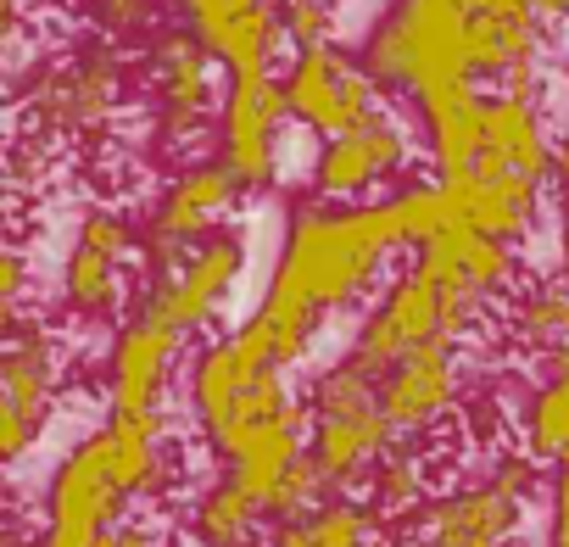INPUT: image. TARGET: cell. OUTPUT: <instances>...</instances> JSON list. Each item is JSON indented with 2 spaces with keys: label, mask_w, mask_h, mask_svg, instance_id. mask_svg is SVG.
<instances>
[{
  "label": "cell",
  "mask_w": 569,
  "mask_h": 547,
  "mask_svg": "<svg viewBox=\"0 0 569 547\" xmlns=\"http://www.w3.org/2000/svg\"><path fill=\"white\" fill-rule=\"evenodd\" d=\"M463 386H469L463 380V352L452 341H430V347H413L380 380V408H386V419H391V430L402 441H419L447 414H458Z\"/></svg>",
  "instance_id": "obj_7"
},
{
  "label": "cell",
  "mask_w": 569,
  "mask_h": 547,
  "mask_svg": "<svg viewBox=\"0 0 569 547\" xmlns=\"http://www.w3.org/2000/svg\"><path fill=\"white\" fill-rule=\"evenodd\" d=\"M291 123L284 84L273 73L262 79H229L218 107V162L234 173L240 190H268L279 179V135Z\"/></svg>",
  "instance_id": "obj_4"
},
{
  "label": "cell",
  "mask_w": 569,
  "mask_h": 547,
  "mask_svg": "<svg viewBox=\"0 0 569 547\" xmlns=\"http://www.w3.org/2000/svg\"><path fill=\"white\" fill-rule=\"evenodd\" d=\"M402 246H408V235L397 223L391 196L358 201V207L302 201V207H291V223H284V246H279L268 286L302 297L308 308H319L330 319L341 308H358L386 280V262Z\"/></svg>",
  "instance_id": "obj_1"
},
{
  "label": "cell",
  "mask_w": 569,
  "mask_h": 547,
  "mask_svg": "<svg viewBox=\"0 0 569 547\" xmlns=\"http://www.w3.org/2000/svg\"><path fill=\"white\" fill-rule=\"evenodd\" d=\"M18 341V302H0V352Z\"/></svg>",
  "instance_id": "obj_37"
},
{
  "label": "cell",
  "mask_w": 569,
  "mask_h": 547,
  "mask_svg": "<svg viewBox=\"0 0 569 547\" xmlns=\"http://www.w3.org/2000/svg\"><path fill=\"white\" fill-rule=\"evenodd\" d=\"M257 0H179V12H184V23H190V34L207 46V40H218L240 12H251Z\"/></svg>",
  "instance_id": "obj_31"
},
{
  "label": "cell",
  "mask_w": 569,
  "mask_h": 547,
  "mask_svg": "<svg viewBox=\"0 0 569 547\" xmlns=\"http://www.w3.org/2000/svg\"><path fill=\"white\" fill-rule=\"evenodd\" d=\"M23 286H29V262H23V251L0 240V302H18Z\"/></svg>",
  "instance_id": "obj_33"
},
{
  "label": "cell",
  "mask_w": 569,
  "mask_h": 547,
  "mask_svg": "<svg viewBox=\"0 0 569 547\" xmlns=\"http://www.w3.org/2000/svg\"><path fill=\"white\" fill-rule=\"evenodd\" d=\"M257 530H262V508L229 475H218L212 486L196 491V503H190V541L196 547H251Z\"/></svg>",
  "instance_id": "obj_23"
},
{
  "label": "cell",
  "mask_w": 569,
  "mask_h": 547,
  "mask_svg": "<svg viewBox=\"0 0 569 547\" xmlns=\"http://www.w3.org/2000/svg\"><path fill=\"white\" fill-rule=\"evenodd\" d=\"M508 325L525 347L547 352H569V291L563 286H525L508 308Z\"/></svg>",
  "instance_id": "obj_26"
},
{
  "label": "cell",
  "mask_w": 569,
  "mask_h": 547,
  "mask_svg": "<svg viewBox=\"0 0 569 547\" xmlns=\"http://www.w3.org/2000/svg\"><path fill=\"white\" fill-rule=\"evenodd\" d=\"M391 207H397V223H402V235H408L413 251H419L425 240H436L441 229L458 223V218H452V201H447V190H441V179H436V185H402V190L391 196Z\"/></svg>",
  "instance_id": "obj_27"
},
{
  "label": "cell",
  "mask_w": 569,
  "mask_h": 547,
  "mask_svg": "<svg viewBox=\"0 0 569 547\" xmlns=\"http://www.w3.org/2000/svg\"><path fill=\"white\" fill-rule=\"evenodd\" d=\"M257 7H273V0H257Z\"/></svg>",
  "instance_id": "obj_40"
},
{
  "label": "cell",
  "mask_w": 569,
  "mask_h": 547,
  "mask_svg": "<svg viewBox=\"0 0 569 547\" xmlns=\"http://www.w3.org/2000/svg\"><path fill=\"white\" fill-rule=\"evenodd\" d=\"M240 274H246V240L240 235H212L207 246H196L168 274V280H157L146 291V308L140 314L157 319V325H168L173 336H196V330H207L229 308Z\"/></svg>",
  "instance_id": "obj_5"
},
{
  "label": "cell",
  "mask_w": 569,
  "mask_h": 547,
  "mask_svg": "<svg viewBox=\"0 0 569 547\" xmlns=\"http://www.w3.org/2000/svg\"><path fill=\"white\" fill-rule=\"evenodd\" d=\"M469 62H475V79H497L502 90L536 96V62H541L536 12H475Z\"/></svg>",
  "instance_id": "obj_18"
},
{
  "label": "cell",
  "mask_w": 569,
  "mask_h": 547,
  "mask_svg": "<svg viewBox=\"0 0 569 547\" xmlns=\"http://www.w3.org/2000/svg\"><path fill=\"white\" fill-rule=\"evenodd\" d=\"M101 547H173V541H168V530H157V525H146V519H129V525H118Z\"/></svg>",
  "instance_id": "obj_34"
},
{
  "label": "cell",
  "mask_w": 569,
  "mask_h": 547,
  "mask_svg": "<svg viewBox=\"0 0 569 547\" xmlns=\"http://www.w3.org/2000/svg\"><path fill=\"white\" fill-rule=\"evenodd\" d=\"M18 34H23V0H0V51L18 46Z\"/></svg>",
  "instance_id": "obj_36"
},
{
  "label": "cell",
  "mask_w": 569,
  "mask_h": 547,
  "mask_svg": "<svg viewBox=\"0 0 569 547\" xmlns=\"http://www.w3.org/2000/svg\"><path fill=\"white\" fill-rule=\"evenodd\" d=\"M62 297H68V308L84 314V319L118 314V308H123V262L107 257V251H96V246H79V240H73V251H68V262H62Z\"/></svg>",
  "instance_id": "obj_25"
},
{
  "label": "cell",
  "mask_w": 569,
  "mask_h": 547,
  "mask_svg": "<svg viewBox=\"0 0 569 547\" xmlns=\"http://www.w3.org/2000/svg\"><path fill=\"white\" fill-rule=\"evenodd\" d=\"M413 107H419L425 151H430L436 173L441 179L469 173L480 162V112H486V96L475 84H436V90L413 96Z\"/></svg>",
  "instance_id": "obj_17"
},
{
  "label": "cell",
  "mask_w": 569,
  "mask_h": 547,
  "mask_svg": "<svg viewBox=\"0 0 569 547\" xmlns=\"http://www.w3.org/2000/svg\"><path fill=\"white\" fill-rule=\"evenodd\" d=\"M257 375H268V369H251L240 352H234V341L223 336V341H207L196 358H190V419H196V430L212 441L223 425H229V414H234V402L246 397V386L257 380Z\"/></svg>",
  "instance_id": "obj_20"
},
{
  "label": "cell",
  "mask_w": 569,
  "mask_h": 547,
  "mask_svg": "<svg viewBox=\"0 0 569 547\" xmlns=\"http://www.w3.org/2000/svg\"><path fill=\"white\" fill-rule=\"evenodd\" d=\"M413 274L430 280L441 297H463V302H497L513 291L519 280V262H513V246L508 240H491V235H475L463 223L441 229L436 240H425L413 251Z\"/></svg>",
  "instance_id": "obj_9"
},
{
  "label": "cell",
  "mask_w": 569,
  "mask_h": 547,
  "mask_svg": "<svg viewBox=\"0 0 569 547\" xmlns=\"http://www.w3.org/2000/svg\"><path fill=\"white\" fill-rule=\"evenodd\" d=\"M375 536H380V514L369 503L325 497L302 519L273 525V541L268 547H375Z\"/></svg>",
  "instance_id": "obj_22"
},
{
  "label": "cell",
  "mask_w": 569,
  "mask_h": 547,
  "mask_svg": "<svg viewBox=\"0 0 569 547\" xmlns=\"http://www.w3.org/2000/svg\"><path fill=\"white\" fill-rule=\"evenodd\" d=\"M558 190H569V135L558 140Z\"/></svg>",
  "instance_id": "obj_38"
},
{
  "label": "cell",
  "mask_w": 569,
  "mask_h": 547,
  "mask_svg": "<svg viewBox=\"0 0 569 547\" xmlns=\"http://www.w3.org/2000/svg\"><path fill=\"white\" fill-rule=\"evenodd\" d=\"M408 157H413L408 129L397 118H380L375 129L325 140V151L313 157V190H319V201L358 207V201H369V190H380L386 179H397L408 168Z\"/></svg>",
  "instance_id": "obj_10"
},
{
  "label": "cell",
  "mask_w": 569,
  "mask_h": 547,
  "mask_svg": "<svg viewBox=\"0 0 569 547\" xmlns=\"http://www.w3.org/2000/svg\"><path fill=\"white\" fill-rule=\"evenodd\" d=\"M151 79L162 101V135L190 140L218 107V62L190 29H162L151 40Z\"/></svg>",
  "instance_id": "obj_12"
},
{
  "label": "cell",
  "mask_w": 569,
  "mask_h": 547,
  "mask_svg": "<svg viewBox=\"0 0 569 547\" xmlns=\"http://www.w3.org/2000/svg\"><path fill=\"white\" fill-rule=\"evenodd\" d=\"M330 7H336V0H330Z\"/></svg>",
  "instance_id": "obj_41"
},
{
  "label": "cell",
  "mask_w": 569,
  "mask_h": 547,
  "mask_svg": "<svg viewBox=\"0 0 569 547\" xmlns=\"http://www.w3.org/2000/svg\"><path fill=\"white\" fill-rule=\"evenodd\" d=\"M184 352V336H173L168 325L134 314L118 341H112V364H107V402L112 414H162L173 364Z\"/></svg>",
  "instance_id": "obj_13"
},
{
  "label": "cell",
  "mask_w": 569,
  "mask_h": 547,
  "mask_svg": "<svg viewBox=\"0 0 569 547\" xmlns=\"http://www.w3.org/2000/svg\"><path fill=\"white\" fill-rule=\"evenodd\" d=\"M358 62L341 46H319V51H297L291 73H284V107H291V123L319 129L325 140L341 135V107H347V84H352Z\"/></svg>",
  "instance_id": "obj_19"
},
{
  "label": "cell",
  "mask_w": 569,
  "mask_h": 547,
  "mask_svg": "<svg viewBox=\"0 0 569 547\" xmlns=\"http://www.w3.org/2000/svg\"><path fill=\"white\" fill-rule=\"evenodd\" d=\"M369 508L380 519H419L430 508V458L419 441H397L369 475Z\"/></svg>",
  "instance_id": "obj_24"
},
{
  "label": "cell",
  "mask_w": 569,
  "mask_h": 547,
  "mask_svg": "<svg viewBox=\"0 0 569 547\" xmlns=\"http://www.w3.org/2000/svg\"><path fill=\"white\" fill-rule=\"evenodd\" d=\"M234 201H240V185H234V173L223 162L184 168L168 185V196L157 201V212H151V246L190 257L196 246H207L218 235V223L234 212Z\"/></svg>",
  "instance_id": "obj_14"
},
{
  "label": "cell",
  "mask_w": 569,
  "mask_h": 547,
  "mask_svg": "<svg viewBox=\"0 0 569 547\" xmlns=\"http://www.w3.org/2000/svg\"><path fill=\"white\" fill-rule=\"evenodd\" d=\"M123 508H129V497L112 480L107 441L96 430L51 475V491H46V541L40 547H101L123 525Z\"/></svg>",
  "instance_id": "obj_3"
},
{
  "label": "cell",
  "mask_w": 569,
  "mask_h": 547,
  "mask_svg": "<svg viewBox=\"0 0 569 547\" xmlns=\"http://www.w3.org/2000/svg\"><path fill=\"white\" fill-rule=\"evenodd\" d=\"M279 23H284V40L297 51L336 46V7L330 0H279Z\"/></svg>",
  "instance_id": "obj_28"
},
{
  "label": "cell",
  "mask_w": 569,
  "mask_h": 547,
  "mask_svg": "<svg viewBox=\"0 0 569 547\" xmlns=\"http://www.w3.org/2000/svg\"><path fill=\"white\" fill-rule=\"evenodd\" d=\"M447 201H452V218L475 235H491V240H519L530 223H536V207H541V185L536 179H519V173H452L441 179Z\"/></svg>",
  "instance_id": "obj_16"
},
{
  "label": "cell",
  "mask_w": 569,
  "mask_h": 547,
  "mask_svg": "<svg viewBox=\"0 0 569 547\" xmlns=\"http://www.w3.org/2000/svg\"><path fill=\"white\" fill-rule=\"evenodd\" d=\"M308 458L325 480L330 497H352V486H369V475L380 469V458L402 441L380 408V397L369 402H347V408H319L308 414Z\"/></svg>",
  "instance_id": "obj_6"
},
{
  "label": "cell",
  "mask_w": 569,
  "mask_h": 547,
  "mask_svg": "<svg viewBox=\"0 0 569 547\" xmlns=\"http://www.w3.org/2000/svg\"><path fill=\"white\" fill-rule=\"evenodd\" d=\"M90 12H96L101 29H112V34H134V29L151 23V0H90Z\"/></svg>",
  "instance_id": "obj_32"
},
{
  "label": "cell",
  "mask_w": 569,
  "mask_h": 547,
  "mask_svg": "<svg viewBox=\"0 0 569 547\" xmlns=\"http://www.w3.org/2000/svg\"><path fill=\"white\" fill-rule=\"evenodd\" d=\"M558 286L569 291V190H558Z\"/></svg>",
  "instance_id": "obj_35"
},
{
  "label": "cell",
  "mask_w": 569,
  "mask_h": 547,
  "mask_svg": "<svg viewBox=\"0 0 569 547\" xmlns=\"http://www.w3.org/2000/svg\"><path fill=\"white\" fill-rule=\"evenodd\" d=\"M118 57L112 51H84L68 68H46L34 79V118L57 135H96L118 112Z\"/></svg>",
  "instance_id": "obj_11"
},
{
  "label": "cell",
  "mask_w": 569,
  "mask_h": 547,
  "mask_svg": "<svg viewBox=\"0 0 569 547\" xmlns=\"http://www.w3.org/2000/svg\"><path fill=\"white\" fill-rule=\"evenodd\" d=\"M79 246H96V251H107V257L129 262V257H134V229H129V218H123V212L96 207V212H84V218H79Z\"/></svg>",
  "instance_id": "obj_30"
},
{
  "label": "cell",
  "mask_w": 569,
  "mask_h": 547,
  "mask_svg": "<svg viewBox=\"0 0 569 547\" xmlns=\"http://www.w3.org/2000/svg\"><path fill=\"white\" fill-rule=\"evenodd\" d=\"M519 530L525 503L486 475L430 497V508L413 519V547H513Z\"/></svg>",
  "instance_id": "obj_8"
},
{
  "label": "cell",
  "mask_w": 569,
  "mask_h": 547,
  "mask_svg": "<svg viewBox=\"0 0 569 547\" xmlns=\"http://www.w3.org/2000/svg\"><path fill=\"white\" fill-rule=\"evenodd\" d=\"M480 0H397L363 46V73L386 90L425 96L436 84H475L469 29Z\"/></svg>",
  "instance_id": "obj_2"
},
{
  "label": "cell",
  "mask_w": 569,
  "mask_h": 547,
  "mask_svg": "<svg viewBox=\"0 0 569 547\" xmlns=\"http://www.w3.org/2000/svg\"><path fill=\"white\" fill-rule=\"evenodd\" d=\"M480 157H491L502 173H519V179H536V185L558 179V140L547 135V118H541L536 96H519V90L486 96Z\"/></svg>",
  "instance_id": "obj_15"
},
{
  "label": "cell",
  "mask_w": 569,
  "mask_h": 547,
  "mask_svg": "<svg viewBox=\"0 0 569 547\" xmlns=\"http://www.w3.org/2000/svg\"><path fill=\"white\" fill-rule=\"evenodd\" d=\"M0 547H23V541H18V530H12L7 519H0Z\"/></svg>",
  "instance_id": "obj_39"
},
{
  "label": "cell",
  "mask_w": 569,
  "mask_h": 547,
  "mask_svg": "<svg viewBox=\"0 0 569 547\" xmlns=\"http://www.w3.org/2000/svg\"><path fill=\"white\" fill-rule=\"evenodd\" d=\"M519 441L536 464H558L569 452V352L541 358V386L519 408Z\"/></svg>",
  "instance_id": "obj_21"
},
{
  "label": "cell",
  "mask_w": 569,
  "mask_h": 547,
  "mask_svg": "<svg viewBox=\"0 0 569 547\" xmlns=\"http://www.w3.org/2000/svg\"><path fill=\"white\" fill-rule=\"evenodd\" d=\"M46 419L51 414H34V408H18L0 397V464H18L34 452V441L46 436Z\"/></svg>",
  "instance_id": "obj_29"
}]
</instances>
